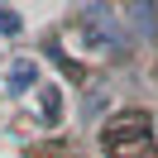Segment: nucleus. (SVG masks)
<instances>
[{"mask_svg": "<svg viewBox=\"0 0 158 158\" xmlns=\"http://www.w3.org/2000/svg\"><path fill=\"white\" fill-rule=\"evenodd\" d=\"M77 43H81L86 53H106V48L120 43V29H115V19L106 15V5L86 10V19H81V29H77Z\"/></svg>", "mask_w": 158, "mask_h": 158, "instance_id": "f257e3e1", "label": "nucleus"}, {"mask_svg": "<svg viewBox=\"0 0 158 158\" xmlns=\"http://www.w3.org/2000/svg\"><path fill=\"white\" fill-rule=\"evenodd\" d=\"M144 120L139 115H129V120H120V125H110L106 129V148L110 153H134V148H144Z\"/></svg>", "mask_w": 158, "mask_h": 158, "instance_id": "f03ea898", "label": "nucleus"}, {"mask_svg": "<svg viewBox=\"0 0 158 158\" xmlns=\"http://www.w3.org/2000/svg\"><path fill=\"white\" fill-rule=\"evenodd\" d=\"M39 115H43V125H62L67 101H62V86H58V81H43V86H39Z\"/></svg>", "mask_w": 158, "mask_h": 158, "instance_id": "20e7f679", "label": "nucleus"}, {"mask_svg": "<svg viewBox=\"0 0 158 158\" xmlns=\"http://www.w3.org/2000/svg\"><path fill=\"white\" fill-rule=\"evenodd\" d=\"M39 62L34 58H19V62H10V72H5V91H15V96H24V91H34L39 86Z\"/></svg>", "mask_w": 158, "mask_h": 158, "instance_id": "7ed1b4c3", "label": "nucleus"}, {"mask_svg": "<svg viewBox=\"0 0 158 158\" xmlns=\"http://www.w3.org/2000/svg\"><path fill=\"white\" fill-rule=\"evenodd\" d=\"M19 29H24V15H15V10L0 5V34H19Z\"/></svg>", "mask_w": 158, "mask_h": 158, "instance_id": "39448f33", "label": "nucleus"}]
</instances>
